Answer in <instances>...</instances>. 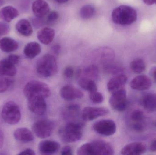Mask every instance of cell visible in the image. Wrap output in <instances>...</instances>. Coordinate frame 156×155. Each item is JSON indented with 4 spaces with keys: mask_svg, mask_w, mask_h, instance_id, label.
Wrapping results in <instances>:
<instances>
[{
    "mask_svg": "<svg viewBox=\"0 0 156 155\" xmlns=\"http://www.w3.org/2000/svg\"><path fill=\"white\" fill-rule=\"evenodd\" d=\"M114 150L111 144L103 140H94L84 144L78 149L79 155H113Z\"/></svg>",
    "mask_w": 156,
    "mask_h": 155,
    "instance_id": "cell-1",
    "label": "cell"
},
{
    "mask_svg": "<svg viewBox=\"0 0 156 155\" xmlns=\"http://www.w3.org/2000/svg\"><path fill=\"white\" fill-rule=\"evenodd\" d=\"M112 18L115 23L122 25H131L137 20L136 11L133 7L120 5L112 12Z\"/></svg>",
    "mask_w": 156,
    "mask_h": 155,
    "instance_id": "cell-2",
    "label": "cell"
},
{
    "mask_svg": "<svg viewBox=\"0 0 156 155\" xmlns=\"http://www.w3.org/2000/svg\"><path fill=\"white\" fill-rule=\"evenodd\" d=\"M83 126V124L79 122H69L59 131L61 139L66 143L77 142L82 137Z\"/></svg>",
    "mask_w": 156,
    "mask_h": 155,
    "instance_id": "cell-3",
    "label": "cell"
},
{
    "mask_svg": "<svg viewBox=\"0 0 156 155\" xmlns=\"http://www.w3.org/2000/svg\"><path fill=\"white\" fill-rule=\"evenodd\" d=\"M36 70L37 72L44 77L53 76L58 71L56 59L52 55H44L37 62Z\"/></svg>",
    "mask_w": 156,
    "mask_h": 155,
    "instance_id": "cell-4",
    "label": "cell"
},
{
    "mask_svg": "<svg viewBox=\"0 0 156 155\" xmlns=\"http://www.w3.org/2000/svg\"><path fill=\"white\" fill-rule=\"evenodd\" d=\"M24 94L27 99L33 96H41L47 98L51 96V92L47 84L37 80L28 82L23 90Z\"/></svg>",
    "mask_w": 156,
    "mask_h": 155,
    "instance_id": "cell-5",
    "label": "cell"
},
{
    "mask_svg": "<svg viewBox=\"0 0 156 155\" xmlns=\"http://www.w3.org/2000/svg\"><path fill=\"white\" fill-rule=\"evenodd\" d=\"M2 116L4 121L8 124L18 123L21 118V111L19 106L12 101L7 102L2 109Z\"/></svg>",
    "mask_w": 156,
    "mask_h": 155,
    "instance_id": "cell-6",
    "label": "cell"
},
{
    "mask_svg": "<svg viewBox=\"0 0 156 155\" xmlns=\"http://www.w3.org/2000/svg\"><path fill=\"white\" fill-rule=\"evenodd\" d=\"M109 103L114 110L118 112L124 111L127 106L126 91L125 87L112 93Z\"/></svg>",
    "mask_w": 156,
    "mask_h": 155,
    "instance_id": "cell-7",
    "label": "cell"
},
{
    "mask_svg": "<svg viewBox=\"0 0 156 155\" xmlns=\"http://www.w3.org/2000/svg\"><path fill=\"white\" fill-rule=\"evenodd\" d=\"M54 127L53 122L49 120H42L35 122L33 124L32 129L38 138L44 139L50 136Z\"/></svg>",
    "mask_w": 156,
    "mask_h": 155,
    "instance_id": "cell-8",
    "label": "cell"
},
{
    "mask_svg": "<svg viewBox=\"0 0 156 155\" xmlns=\"http://www.w3.org/2000/svg\"><path fill=\"white\" fill-rule=\"evenodd\" d=\"M93 128L96 133L105 136H110L116 132V125L113 121L109 119L100 120L95 122Z\"/></svg>",
    "mask_w": 156,
    "mask_h": 155,
    "instance_id": "cell-9",
    "label": "cell"
},
{
    "mask_svg": "<svg viewBox=\"0 0 156 155\" xmlns=\"http://www.w3.org/2000/svg\"><path fill=\"white\" fill-rule=\"evenodd\" d=\"M45 97L41 96H33L27 99L28 107L30 111L37 115H43L47 111Z\"/></svg>",
    "mask_w": 156,
    "mask_h": 155,
    "instance_id": "cell-10",
    "label": "cell"
},
{
    "mask_svg": "<svg viewBox=\"0 0 156 155\" xmlns=\"http://www.w3.org/2000/svg\"><path fill=\"white\" fill-rule=\"evenodd\" d=\"M108 113V110L103 107H86L83 110L82 117L83 121L89 122L105 115Z\"/></svg>",
    "mask_w": 156,
    "mask_h": 155,
    "instance_id": "cell-11",
    "label": "cell"
},
{
    "mask_svg": "<svg viewBox=\"0 0 156 155\" xmlns=\"http://www.w3.org/2000/svg\"><path fill=\"white\" fill-rule=\"evenodd\" d=\"M147 150V146L142 142H134L126 145L121 151L123 155H140L144 153Z\"/></svg>",
    "mask_w": 156,
    "mask_h": 155,
    "instance_id": "cell-12",
    "label": "cell"
},
{
    "mask_svg": "<svg viewBox=\"0 0 156 155\" xmlns=\"http://www.w3.org/2000/svg\"><path fill=\"white\" fill-rule=\"evenodd\" d=\"M130 86L133 89L137 91H145L150 89L152 86V81L147 76H137L132 80Z\"/></svg>",
    "mask_w": 156,
    "mask_h": 155,
    "instance_id": "cell-13",
    "label": "cell"
},
{
    "mask_svg": "<svg viewBox=\"0 0 156 155\" xmlns=\"http://www.w3.org/2000/svg\"><path fill=\"white\" fill-rule=\"evenodd\" d=\"M61 97L66 101H71L83 97V94L81 91L73 86L68 85L63 86L60 91Z\"/></svg>",
    "mask_w": 156,
    "mask_h": 155,
    "instance_id": "cell-14",
    "label": "cell"
},
{
    "mask_svg": "<svg viewBox=\"0 0 156 155\" xmlns=\"http://www.w3.org/2000/svg\"><path fill=\"white\" fill-rule=\"evenodd\" d=\"M127 81V77L123 74H118L115 76L107 83V89L111 93L125 87Z\"/></svg>",
    "mask_w": 156,
    "mask_h": 155,
    "instance_id": "cell-15",
    "label": "cell"
},
{
    "mask_svg": "<svg viewBox=\"0 0 156 155\" xmlns=\"http://www.w3.org/2000/svg\"><path fill=\"white\" fill-rule=\"evenodd\" d=\"M60 147V145L58 142L46 140L39 143L38 149L42 154L51 155L57 153Z\"/></svg>",
    "mask_w": 156,
    "mask_h": 155,
    "instance_id": "cell-16",
    "label": "cell"
},
{
    "mask_svg": "<svg viewBox=\"0 0 156 155\" xmlns=\"http://www.w3.org/2000/svg\"><path fill=\"white\" fill-rule=\"evenodd\" d=\"M32 10L37 17L41 18L48 14L50 7L44 0H35L32 5Z\"/></svg>",
    "mask_w": 156,
    "mask_h": 155,
    "instance_id": "cell-17",
    "label": "cell"
},
{
    "mask_svg": "<svg viewBox=\"0 0 156 155\" xmlns=\"http://www.w3.org/2000/svg\"><path fill=\"white\" fill-rule=\"evenodd\" d=\"M55 36V30L50 27H44L37 33L38 40L40 42L46 45L50 44L54 40Z\"/></svg>",
    "mask_w": 156,
    "mask_h": 155,
    "instance_id": "cell-18",
    "label": "cell"
},
{
    "mask_svg": "<svg viewBox=\"0 0 156 155\" xmlns=\"http://www.w3.org/2000/svg\"><path fill=\"white\" fill-rule=\"evenodd\" d=\"M14 137L17 141L24 143L32 142L34 140V136L30 130L27 128H19L14 132Z\"/></svg>",
    "mask_w": 156,
    "mask_h": 155,
    "instance_id": "cell-19",
    "label": "cell"
},
{
    "mask_svg": "<svg viewBox=\"0 0 156 155\" xmlns=\"http://www.w3.org/2000/svg\"><path fill=\"white\" fill-rule=\"evenodd\" d=\"M15 65L7 59L0 61V75L2 76H13L16 74Z\"/></svg>",
    "mask_w": 156,
    "mask_h": 155,
    "instance_id": "cell-20",
    "label": "cell"
},
{
    "mask_svg": "<svg viewBox=\"0 0 156 155\" xmlns=\"http://www.w3.org/2000/svg\"><path fill=\"white\" fill-rule=\"evenodd\" d=\"M19 15L17 9L11 5L5 6L0 10V18L9 22Z\"/></svg>",
    "mask_w": 156,
    "mask_h": 155,
    "instance_id": "cell-21",
    "label": "cell"
},
{
    "mask_svg": "<svg viewBox=\"0 0 156 155\" xmlns=\"http://www.w3.org/2000/svg\"><path fill=\"white\" fill-rule=\"evenodd\" d=\"M17 32L24 36H29L32 35L33 29L30 22L25 19L19 20L16 25Z\"/></svg>",
    "mask_w": 156,
    "mask_h": 155,
    "instance_id": "cell-22",
    "label": "cell"
},
{
    "mask_svg": "<svg viewBox=\"0 0 156 155\" xmlns=\"http://www.w3.org/2000/svg\"><path fill=\"white\" fill-rule=\"evenodd\" d=\"M18 44L10 37H3L0 40V49L5 52H11L17 50Z\"/></svg>",
    "mask_w": 156,
    "mask_h": 155,
    "instance_id": "cell-23",
    "label": "cell"
},
{
    "mask_svg": "<svg viewBox=\"0 0 156 155\" xmlns=\"http://www.w3.org/2000/svg\"><path fill=\"white\" fill-rule=\"evenodd\" d=\"M41 52V46L37 42H30L25 46L24 53L30 59H33L39 54Z\"/></svg>",
    "mask_w": 156,
    "mask_h": 155,
    "instance_id": "cell-24",
    "label": "cell"
},
{
    "mask_svg": "<svg viewBox=\"0 0 156 155\" xmlns=\"http://www.w3.org/2000/svg\"><path fill=\"white\" fill-rule=\"evenodd\" d=\"M96 55L99 60L102 62L112 61L114 58L115 52L112 48L108 47L100 48L96 51Z\"/></svg>",
    "mask_w": 156,
    "mask_h": 155,
    "instance_id": "cell-25",
    "label": "cell"
},
{
    "mask_svg": "<svg viewBox=\"0 0 156 155\" xmlns=\"http://www.w3.org/2000/svg\"><path fill=\"white\" fill-rule=\"evenodd\" d=\"M142 103L143 106L147 111H156V93L146 95L143 98Z\"/></svg>",
    "mask_w": 156,
    "mask_h": 155,
    "instance_id": "cell-26",
    "label": "cell"
},
{
    "mask_svg": "<svg viewBox=\"0 0 156 155\" xmlns=\"http://www.w3.org/2000/svg\"><path fill=\"white\" fill-rule=\"evenodd\" d=\"M96 11L93 5H85L81 8L80 12V17L83 19H89L93 17L95 14Z\"/></svg>",
    "mask_w": 156,
    "mask_h": 155,
    "instance_id": "cell-27",
    "label": "cell"
},
{
    "mask_svg": "<svg viewBox=\"0 0 156 155\" xmlns=\"http://www.w3.org/2000/svg\"><path fill=\"white\" fill-rule=\"evenodd\" d=\"M130 67L134 72L136 74H141L145 70V62L143 59L137 58L131 62Z\"/></svg>",
    "mask_w": 156,
    "mask_h": 155,
    "instance_id": "cell-28",
    "label": "cell"
},
{
    "mask_svg": "<svg viewBox=\"0 0 156 155\" xmlns=\"http://www.w3.org/2000/svg\"><path fill=\"white\" fill-rule=\"evenodd\" d=\"M99 70L97 66L91 65L86 67L84 70V74L87 78L90 79H96L99 76Z\"/></svg>",
    "mask_w": 156,
    "mask_h": 155,
    "instance_id": "cell-29",
    "label": "cell"
},
{
    "mask_svg": "<svg viewBox=\"0 0 156 155\" xmlns=\"http://www.w3.org/2000/svg\"><path fill=\"white\" fill-rule=\"evenodd\" d=\"M145 116L144 112L139 109L134 110L131 114V118L134 123H142Z\"/></svg>",
    "mask_w": 156,
    "mask_h": 155,
    "instance_id": "cell-30",
    "label": "cell"
},
{
    "mask_svg": "<svg viewBox=\"0 0 156 155\" xmlns=\"http://www.w3.org/2000/svg\"><path fill=\"white\" fill-rule=\"evenodd\" d=\"M90 99L92 102L95 104L101 103L104 101L102 94L97 91L90 93Z\"/></svg>",
    "mask_w": 156,
    "mask_h": 155,
    "instance_id": "cell-31",
    "label": "cell"
},
{
    "mask_svg": "<svg viewBox=\"0 0 156 155\" xmlns=\"http://www.w3.org/2000/svg\"><path fill=\"white\" fill-rule=\"evenodd\" d=\"M11 81L8 78L0 75V93H3L10 86Z\"/></svg>",
    "mask_w": 156,
    "mask_h": 155,
    "instance_id": "cell-32",
    "label": "cell"
},
{
    "mask_svg": "<svg viewBox=\"0 0 156 155\" xmlns=\"http://www.w3.org/2000/svg\"><path fill=\"white\" fill-rule=\"evenodd\" d=\"M105 70L107 73L113 74H118L122 72V67L116 65H108L105 67Z\"/></svg>",
    "mask_w": 156,
    "mask_h": 155,
    "instance_id": "cell-33",
    "label": "cell"
},
{
    "mask_svg": "<svg viewBox=\"0 0 156 155\" xmlns=\"http://www.w3.org/2000/svg\"><path fill=\"white\" fill-rule=\"evenodd\" d=\"M58 13L56 11H53L48 13L47 18V22L48 24H53L56 22L59 18Z\"/></svg>",
    "mask_w": 156,
    "mask_h": 155,
    "instance_id": "cell-34",
    "label": "cell"
},
{
    "mask_svg": "<svg viewBox=\"0 0 156 155\" xmlns=\"http://www.w3.org/2000/svg\"><path fill=\"white\" fill-rule=\"evenodd\" d=\"M9 25L6 23L0 22V38L7 34L10 32Z\"/></svg>",
    "mask_w": 156,
    "mask_h": 155,
    "instance_id": "cell-35",
    "label": "cell"
},
{
    "mask_svg": "<svg viewBox=\"0 0 156 155\" xmlns=\"http://www.w3.org/2000/svg\"><path fill=\"white\" fill-rule=\"evenodd\" d=\"M64 74L67 78L72 77L74 74V70L73 67L70 66L66 67L64 70Z\"/></svg>",
    "mask_w": 156,
    "mask_h": 155,
    "instance_id": "cell-36",
    "label": "cell"
},
{
    "mask_svg": "<svg viewBox=\"0 0 156 155\" xmlns=\"http://www.w3.org/2000/svg\"><path fill=\"white\" fill-rule=\"evenodd\" d=\"M7 59L12 63L16 65L20 61V57L17 55L12 54L9 55Z\"/></svg>",
    "mask_w": 156,
    "mask_h": 155,
    "instance_id": "cell-37",
    "label": "cell"
},
{
    "mask_svg": "<svg viewBox=\"0 0 156 155\" xmlns=\"http://www.w3.org/2000/svg\"><path fill=\"white\" fill-rule=\"evenodd\" d=\"M134 130L138 132H141L144 130V125L142 123H134L133 125Z\"/></svg>",
    "mask_w": 156,
    "mask_h": 155,
    "instance_id": "cell-38",
    "label": "cell"
},
{
    "mask_svg": "<svg viewBox=\"0 0 156 155\" xmlns=\"http://www.w3.org/2000/svg\"><path fill=\"white\" fill-rule=\"evenodd\" d=\"M71 147L69 146H66L61 149V154L63 155H71L72 154Z\"/></svg>",
    "mask_w": 156,
    "mask_h": 155,
    "instance_id": "cell-39",
    "label": "cell"
},
{
    "mask_svg": "<svg viewBox=\"0 0 156 155\" xmlns=\"http://www.w3.org/2000/svg\"><path fill=\"white\" fill-rule=\"evenodd\" d=\"M19 154L35 155V153L32 149H30V148H27L25 150L22 151L20 153H19Z\"/></svg>",
    "mask_w": 156,
    "mask_h": 155,
    "instance_id": "cell-40",
    "label": "cell"
},
{
    "mask_svg": "<svg viewBox=\"0 0 156 155\" xmlns=\"http://www.w3.org/2000/svg\"><path fill=\"white\" fill-rule=\"evenodd\" d=\"M52 50H53V52H54L56 54H58L60 53V45H54V46L52 47Z\"/></svg>",
    "mask_w": 156,
    "mask_h": 155,
    "instance_id": "cell-41",
    "label": "cell"
},
{
    "mask_svg": "<svg viewBox=\"0 0 156 155\" xmlns=\"http://www.w3.org/2000/svg\"><path fill=\"white\" fill-rule=\"evenodd\" d=\"M144 3L147 5H156V0H143Z\"/></svg>",
    "mask_w": 156,
    "mask_h": 155,
    "instance_id": "cell-42",
    "label": "cell"
},
{
    "mask_svg": "<svg viewBox=\"0 0 156 155\" xmlns=\"http://www.w3.org/2000/svg\"><path fill=\"white\" fill-rule=\"evenodd\" d=\"M150 74L156 82V66L153 67L150 71Z\"/></svg>",
    "mask_w": 156,
    "mask_h": 155,
    "instance_id": "cell-43",
    "label": "cell"
},
{
    "mask_svg": "<svg viewBox=\"0 0 156 155\" xmlns=\"http://www.w3.org/2000/svg\"><path fill=\"white\" fill-rule=\"evenodd\" d=\"M4 143V134L2 131L0 130V148L2 147Z\"/></svg>",
    "mask_w": 156,
    "mask_h": 155,
    "instance_id": "cell-44",
    "label": "cell"
},
{
    "mask_svg": "<svg viewBox=\"0 0 156 155\" xmlns=\"http://www.w3.org/2000/svg\"><path fill=\"white\" fill-rule=\"evenodd\" d=\"M150 149L152 152H156V140L154 141L151 144Z\"/></svg>",
    "mask_w": 156,
    "mask_h": 155,
    "instance_id": "cell-45",
    "label": "cell"
},
{
    "mask_svg": "<svg viewBox=\"0 0 156 155\" xmlns=\"http://www.w3.org/2000/svg\"><path fill=\"white\" fill-rule=\"evenodd\" d=\"M55 1L59 3H64L67 2L69 0H55Z\"/></svg>",
    "mask_w": 156,
    "mask_h": 155,
    "instance_id": "cell-46",
    "label": "cell"
},
{
    "mask_svg": "<svg viewBox=\"0 0 156 155\" xmlns=\"http://www.w3.org/2000/svg\"><path fill=\"white\" fill-rule=\"evenodd\" d=\"M4 3V0H0V6L3 5Z\"/></svg>",
    "mask_w": 156,
    "mask_h": 155,
    "instance_id": "cell-47",
    "label": "cell"
},
{
    "mask_svg": "<svg viewBox=\"0 0 156 155\" xmlns=\"http://www.w3.org/2000/svg\"></svg>",
    "mask_w": 156,
    "mask_h": 155,
    "instance_id": "cell-48",
    "label": "cell"
}]
</instances>
